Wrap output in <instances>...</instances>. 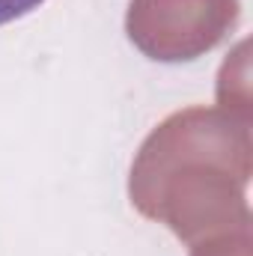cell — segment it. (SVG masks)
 I'll use <instances>...</instances> for the list:
<instances>
[{
  "mask_svg": "<svg viewBox=\"0 0 253 256\" xmlns=\"http://www.w3.org/2000/svg\"><path fill=\"white\" fill-rule=\"evenodd\" d=\"M248 120L194 108L170 116L146 140L131 170V196L146 218L194 242L202 232L248 224Z\"/></svg>",
  "mask_w": 253,
  "mask_h": 256,
  "instance_id": "1",
  "label": "cell"
},
{
  "mask_svg": "<svg viewBox=\"0 0 253 256\" xmlns=\"http://www.w3.org/2000/svg\"><path fill=\"white\" fill-rule=\"evenodd\" d=\"M238 18V0H131L128 36L152 60L179 63L214 48Z\"/></svg>",
  "mask_w": 253,
  "mask_h": 256,
  "instance_id": "2",
  "label": "cell"
},
{
  "mask_svg": "<svg viewBox=\"0 0 253 256\" xmlns=\"http://www.w3.org/2000/svg\"><path fill=\"white\" fill-rule=\"evenodd\" d=\"M45 0H0V27L15 21V18H24L27 12L39 9Z\"/></svg>",
  "mask_w": 253,
  "mask_h": 256,
  "instance_id": "3",
  "label": "cell"
}]
</instances>
